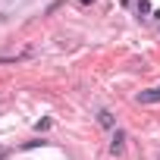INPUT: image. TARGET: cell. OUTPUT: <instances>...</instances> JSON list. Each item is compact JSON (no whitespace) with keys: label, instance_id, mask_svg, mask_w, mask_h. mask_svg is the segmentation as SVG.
Masks as SVG:
<instances>
[{"label":"cell","instance_id":"3","mask_svg":"<svg viewBox=\"0 0 160 160\" xmlns=\"http://www.w3.org/2000/svg\"><path fill=\"white\" fill-rule=\"evenodd\" d=\"M98 122H101L104 129H116V119H113V113H110V110H104V107L98 110Z\"/></svg>","mask_w":160,"mask_h":160},{"label":"cell","instance_id":"2","mask_svg":"<svg viewBox=\"0 0 160 160\" xmlns=\"http://www.w3.org/2000/svg\"><path fill=\"white\" fill-rule=\"evenodd\" d=\"M135 101H138V104H160V85H154V88H148V91H138Z\"/></svg>","mask_w":160,"mask_h":160},{"label":"cell","instance_id":"1","mask_svg":"<svg viewBox=\"0 0 160 160\" xmlns=\"http://www.w3.org/2000/svg\"><path fill=\"white\" fill-rule=\"evenodd\" d=\"M122 151H126V132H122V129H116V132H113V141H110V154H113V157H119Z\"/></svg>","mask_w":160,"mask_h":160},{"label":"cell","instance_id":"5","mask_svg":"<svg viewBox=\"0 0 160 160\" xmlns=\"http://www.w3.org/2000/svg\"><path fill=\"white\" fill-rule=\"evenodd\" d=\"M151 13V0H138V16H148Z\"/></svg>","mask_w":160,"mask_h":160},{"label":"cell","instance_id":"4","mask_svg":"<svg viewBox=\"0 0 160 160\" xmlns=\"http://www.w3.org/2000/svg\"><path fill=\"white\" fill-rule=\"evenodd\" d=\"M25 57H32V50H25V53H19V57H0V63H19V60H25Z\"/></svg>","mask_w":160,"mask_h":160},{"label":"cell","instance_id":"6","mask_svg":"<svg viewBox=\"0 0 160 160\" xmlns=\"http://www.w3.org/2000/svg\"><path fill=\"white\" fill-rule=\"evenodd\" d=\"M82 3H94V0H82Z\"/></svg>","mask_w":160,"mask_h":160}]
</instances>
